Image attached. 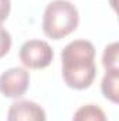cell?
<instances>
[{"instance_id":"6da1fadb","label":"cell","mask_w":119,"mask_h":121,"mask_svg":"<svg viewBox=\"0 0 119 121\" xmlns=\"http://www.w3.org/2000/svg\"><path fill=\"white\" fill-rule=\"evenodd\" d=\"M62 76L64 83L76 90H84L91 86L97 75L95 48L87 39L69 42L62 54Z\"/></svg>"},{"instance_id":"7a4b0ae2","label":"cell","mask_w":119,"mask_h":121,"mask_svg":"<svg viewBox=\"0 0 119 121\" xmlns=\"http://www.w3.org/2000/svg\"><path fill=\"white\" fill-rule=\"evenodd\" d=\"M79 26V10L69 0L51 1L42 17V30L52 39H62Z\"/></svg>"},{"instance_id":"3957f363","label":"cell","mask_w":119,"mask_h":121,"mask_svg":"<svg viewBox=\"0 0 119 121\" xmlns=\"http://www.w3.org/2000/svg\"><path fill=\"white\" fill-rule=\"evenodd\" d=\"M20 60L25 68L44 69L51 65L53 59V49L46 41L30 39L25 41L20 48Z\"/></svg>"},{"instance_id":"277c9868","label":"cell","mask_w":119,"mask_h":121,"mask_svg":"<svg viewBox=\"0 0 119 121\" xmlns=\"http://www.w3.org/2000/svg\"><path fill=\"white\" fill-rule=\"evenodd\" d=\"M30 86V72L24 68H11L0 75V93L8 99H18Z\"/></svg>"},{"instance_id":"5b68a950","label":"cell","mask_w":119,"mask_h":121,"mask_svg":"<svg viewBox=\"0 0 119 121\" xmlns=\"http://www.w3.org/2000/svg\"><path fill=\"white\" fill-rule=\"evenodd\" d=\"M7 121H46V114L35 101L18 100L10 106Z\"/></svg>"},{"instance_id":"8992f818","label":"cell","mask_w":119,"mask_h":121,"mask_svg":"<svg viewBox=\"0 0 119 121\" xmlns=\"http://www.w3.org/2000/svg\"><path fill=\"white\" fill-rule=\"evenodd\" d=\"M101 91L109 101L119 103V69L105 72L101 82Z\"/></svg>"},{"instance_id":"52a82bcc","label":"cell","mask_w":119,"mask_h":121,"mask_svg":"<svg viewBox=\"0 0 119 121\" xmlns=\"http://www.w3.org/2000/svg\"><path fill=\"white\" fill-rule=\"evenodd\" d=\"M71 121H108L104 110L97 104H84L76 110Z\"/></svg>"},{"instance_id":"ba28073f","label":"cell","mask_w":119,"mask_h":121,"mask_svg":"<svg viewBox=\"0 0 119 121\" xmlns=\"http://www.w3.org/2000/svg\"><path fill=\"white\" fill-rule=\"evenodd\" d=\"M118 49H119L118 42H112V44H109V45L105 47L104 54H102V65H104L105 70L119 69V66H118Z\"/></svg>"},{"instance_id":"9c48e42d","label":"cell","mask_w":119,"mask_h":121,"mask_svg":"<svg viewBox=\"0 0 119 121\" xmlns=\"http://www.w3.org/2000/svg\"><path fill=\"white\" fill-rule=\"evenodd\" d=\"M11 35L7 30H4L0 26V58H3L4 55H7V52L11 48Z\"/></svg>"},{"instance_id":"30bf717a","label":"cell","mask_w":119,"mask_h":121,"mask_svg":"<svg viewBox=\"0 0 119 121\" xmlns=\"http://www.w3.org/2000/svg\"><path fill=\"white\" fill-rule=\"evenodd\" d=\"M11 9V0H0V26L7 20Z\"/></svg>"}]
</instances>
